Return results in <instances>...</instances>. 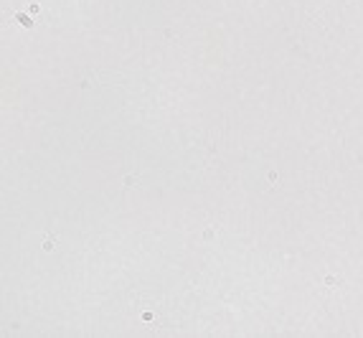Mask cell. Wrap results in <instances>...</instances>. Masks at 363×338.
I'll use <instances>...</instances> for the list:
<instances>
[]
</instances>
